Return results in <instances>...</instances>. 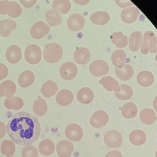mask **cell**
Returning a JSON list of instances; mask_svg holds the SVG:
<instances>
[{"instance_id": "d6986e66", "label": "cell", "mask_w": 157, "mask_h": 157, "mask_svg": "<svg viewBox=\"0 0 157 157\" xmlns=\"http://www.w3.org/2000/svg\"><path fill=\"white\" fill-rule=\"evenodd\" d=\"M103 87L109 91H113L120 92L121 88L118 82L110 76H106L102 78L99 82Z\"/></svg>"}, {"instance_id": "e0dca14e", "label": "cell", "mask_w": 157, "mask_h": 157, "mask_svg": "<svg viewBox=\"0 0 157 157\" xmlns=\"http://www.w3.org/2000/svg\"><path fill=\"white\" fill-rule=\"evenodd\" d=\"M129 48L132 52L139 51L142 45L143 35L139 31H136L132 33L129 36Z\"/></svg>"}, {"instance_id": "ffe728a7", "label": "cell", "mask_w": 157, "mask_h": 157, "mask_svg": "<svg viewBox=\"0 0 157 157\" xmlns=\"http://www.w3.org/2000/svg\"><path fill=\"white\" fill-rule=\"evenodd\" d=\"M52 12L55 13L65 14L68 12L71 7L68 0H55L52 4Z\"/></svg>"}, {"instance_id": "ba28073f", "label": "cell", "mask_w": 157, "mask_h": 157, "mask_svg": "<svg viewBox=\"0 0 157 157\" xmlns=\"http://www.w3.org/2000/svg\"><path fill=\"white\" fill-rule=\"evenodd\" d=\"M156 43V37L154 33L151 31L146 32L144 34L143 43L140 49L141 53L143 55L148 54Z\"/></svg>"}, {"instance_id": "d590c367", "label": "cell", "mask_w": 157, "mask_h": 157, "mask_svg": "<svg viewBox=\"0 0 157 157\" xmlns=\"http://www.w3.org/2000/svg\"><path fill=\"white\" fill-rule=\"evenodd\" d=\"M16 150L15 144L12 141L6 139L2 143L0 148L1 153L6 157H13Z\"/></svg>"}, {"instance_id": "7c38bea8", "label": "cell", "mask_w": 157, "mask_h": 157, "mask_svg": "<svg viewBox=\"0 0 157 157\" xmlns=\"http://www.w3.org/2000/svg\"><path fill=\"white\" fill-rule=\"evenodd\" d=\"M85 19L81 14L75 13L71 15L67 21V26L71 30L76 32L82 29L85 24Z\"/></svg>"}, {"instance_id": "603a6c76", "label": "cell", "mask_w": 157, "mask_h": 157, "mask_svg": "<svg viewBox=\"0 0 157 157\" xmlns=\"http://www.w3.org/2000/svg\"><path fill=\"white\" fill-rule=\"evenodd\" d=\"M126 54L121 49L116 50L112 54L111 59L113 64L116 68L120 69L123 67L125 64Z\"/></svg>"}, {"instance_id": "52a82bcc", "label": "cell", "mask_w": 157, "mask_h": 157, "mask_svg": "<svg viewBox=\"0 0 157 157\" xmlns=\"http://www.w3.org/2000/svg\"><path fill=\"white\" fill-rule=\"evenodd\" d=\"M65 134L69 140L74 142L81 140L84 135L82 127L76 124H71L67 126L65 129Z\"/></svg>"}, {"instance_id": "b9f144b4", "label": "cell", "mask_w": 157, "mask_h": 157, "mask_svg": "<svg viewBox=\"0 0 157 157\" xmlns=\"http://www.w3.org/2000/svg\"><path fill=\"white\" fill-rule=\"evenodd\" d=\"M115 1L118 6L122 8L134 5L133 3L129 0H116Z\"/></svg>"}, {"instance_id": "1f68e13d", "label": "cell", "mask_w": 157, "mask_h": 157, "mask_svg": "<svg viewBox=\"0 0 157 157\" xmlns=\"http://www.w3.org/2000/svg\"><path fill=\"white\" fill-rule=\"evenodd\" d=\"M110 16L106 12L101 11L94 13L90 17V21L93 23L98 25L106 24L109 21Z\"/></svg>"}, {"instance_id": "5b68a950", "label": "cell", "mask_w": 157, "mask_h": 157, "mask_svg": "<svg viewBox=\"0 0 157 157\" xmlns=\"http://www.w3.org/2000/svg\"><path fill=\"white\" fill-rule=\"evenodd\" d=\"M89 70L93 75L99 77L107 74L109 72V67L108 63L105 61L97 60L90 64Z\"/></svg>"}, {"instance_id": "ee69618b", "label": "cell", "mask_w": 157, "mask_h": 157, "mask_svg": "<svg viewBox=\"0 0 157 157\" xmlns=\"http://www.w3.org/2000/svg\"><path fill=\"white\" fill-rule=\"evenodd\" d=\"M105 157H123L121 153L117 150H113L108 152Z\"/></svg>"}, {"instance_id": "4316f807", "label": "cell", "mask_w": 157, "mask_h": 157, "mask_svg": "<svg viewBox=\"0 0 157 157\" xmlns=\"http://www.w3.org/2000/svg\"><path fill=\"white\" fill-rule=\"evenodd\" d=\"M35 78V75L33 72L29 70L25 71L20 75L18 79V84L21 87H28L33 83Z\"/></svg>"}, {"instance_id": "d6a6232c", "label": "cell", "mask_w": 157, "mask_h": 157, "mask_svg": "<svg viewBox=\"0 0 157 157\" xmlns=\"http://www.w3.org/2000/svg\"><path fill=\"white\" fill-rule=\"evenodd\" d=\"M123 116L127 119H130L136 117L138 112L136 105L134 103L129 102L125 104L121 109Z\"/></svg>"}, {"instance_id": "ab89813d", "label": "cell", "mask_w": 157, "mask_h": 157, "mask_svg": "<svg viewBox=\"0 0 157 157\" xmlns=\"http://www.w3.org/2000/svg\"><path fill=\"white\" fill-rule=\"evenodd\" d=\"M39 153L37 148L33 145H26L21 151L22 157H38Z\"/></svg>"}, {"instance_id": "cb8c5ba5", "label": "cell", "mask_w": 157, "mask_h": 157, "mask_svg": "<svg viewBox=\"0 0 157 157\" xmlns=\"http://www.w3.org/2000/svg\"><path fill=\"white\" fill-rule=\"evenodd\" d=\"M5 107L9 110H18L21 109L24 105V102L20 97L11 96L7 97L4 101Z\"/></svg>"}, {"instance_id": "4fadbf2b", "label": "cell", "mask_w": 157, "mask_h": 157, "mask_svg": "<svg viewBox=\"0 0 157 157\" xmlns=\"http://www.w3.org/2000/svg\"><path fill=\"white\" fill-rule=\"evenodd\" d=\"M140 13L139 10L133 6L123 9L121 12V20L124 23H131L136 20Z\"/></svg>"}, {"instance_id": "6da1fadb", "label": "cell", "mask_w": 157, "mask_h": 157, "mask_svg": "<svg viewBox=\"0 0 157 157\" xmlns=\"http://www.w3.org/2000/svg\"><path fill=\"white\" fill-rule=\"evenodd\" d=\"M7 134L13 141L21 145L35 142L40 137L41 128L39 120L33 114L20 112L14 115L6 126Z\"/></svg>"}, {"instance_id": "7bdbcfd3", "label": "cell", "mask_w": 157, "mask_h": 157, "mask_svg": "<svg viewBox=\"0 0 157 157\" xmlns=\"http://www.w3.org/2000/svg\"><path fill=\"white\" fill-rule=\"evenodd\" d=\"M19 1L23 6L26 8H31L36 3V0H20Z\"/></svg>"}, {"instance_id": "8992f818", "label": "cell", "mask_w": 157, "mask_h": 157, "mask_svg": "<svg viewBox=\"0 0 157 157\" xmlns=\"http://www.w3.org/2000/svg\"><path fill=\"white\" fill-rule=\"evenodd\" d=\"M78 69L74 63L67 62L63 63L60 67L59 73L61 77L65 80H71L77 75Z\"/></svg>"}, {"instance_id": "f6af8a7d", "label": "cell", "mask_w": 157, "mask_h": 157, "mask_svg": "<svg viewBox=\"0 0 157 157\" xmlns=\"http://www.w3.org/2000/svg\"><path fill=\"white\" fill-rule=\"evenodd\" d=\"M6 125L0 121V138L3 137L6 133Z\"/></svg>"}, {"instance_id": "9a60e30c", "label": "cell", "mask_w": 157, "mask_h": 157, "mask_svg": "<svg viewBox=\"0 0 157 157\" xmlns=\"http://www.w3.org/2000/svg\"><path fill=\"white\" fill-rule=\"evenodd\" d=\"M74 96L71 91L67 89L59 91L56 98L57 103L59 105L65 106L69 105L73 101Z\"/></svg>"}, {"instance_id": "8d00e7d4", "label": "cell", "mask_w": 157, "mask_h": 157, "mask_svg": "<svg viewBox=\"0 0 157 157\" xmlns=\"http://www.w3.org/2000/svg\"><path fill=\"white\" fill-rule=\"evenodd\" d=\"M120 92H114L115 95L117 98L121 100H126L131 98L133 95L132 88L127 84H123L120 85Z\"/></svg>"}, {"instance_id": "d4e9b609", "label": "cell", "mask_w": 157, "mask_h": 157, "mask_svg": "<svg viewBox=\"0 0 157 157\" xmlns=\"http://www.w3.org/2000/svg\"><path fill=\"white\" fill-rule=\"evenodd\" d=\"M147 139L145 133L140 129L134 130L132 132L129 136L130 143L135 146H140L145 143Z\"/></svg>"}, {"instance_id": "74e56055", "label": "cell", "mask_w": 157, "mask_h": 157, "mask_svg": "<svg viewBox=\"0 0 157 157\" xmlns=\"http://www.w3.org/2000/svg\"><path fill=\"white\" fill-rule=\"evenodd\" d=\"M45 17L47 22L52 26L58 25L62 21L61 15L53 13L52 9L48 10L46 12Z\"/></svg>"}, {"instance_id": "e575fe53", "label": "cell", "mask_w": 157, "mask_h": 157, "mask_svg": "<svg viewBox=\"0 0 157 157\" xmlns=\"http://www.w3.org/2000/svg\"><path fill=\"white\" fill-rule=\"evenodd\" d=\"M6 13L12 18L19 17L22 12V8L17 2H9L5 7Z\"/></svg>"}, {"instance_id": "44dd1931", "label": "cell", "mask_w": 157, "mask_h": 157, "mask_svg": "<svg viewBox=\"0 0 157 157\" xmlns=\"http://www.w3.org/2000/svg\"><path fill=\"white\" fill-rule=\"evenodd\" d=\"M138 83L141 86L147 87L151 85L154 82L155 77L151 72L144 71L140 72L136 77Z\"/></svg>"}, {"instance_id": "f1b7e54d", "label": "cell", "mask_w": 157, "mask_h": 157, "mask_svg": "<svg viewBox=\"0 0 157 157\" xmlns=\"http://www.w3.org/2000/svg\"><path fill=\"white\" fill-rule=\"evenodd\" d=\"M17 23L11 19H4L0 21V34L3 37H7L11 31L16 29Z\"/></svg>"}, {"instance_id": "f35d334b", "label": "cell", "mask_w": 157, "mask_h": 157, "mask_svg": "<svg viewBox=\"0 0 157 157\" xmlns=\"http://www.w3.org/2000/svg\"><path fill=\"white\" fill-rule=\"evenodd\" d=\"M4 87L5 93L4 96L9 97L13 96L17 90L15 84L12 81L6 80L1 83Z\"/></svg>"}, {"instance_id": "9c48e42d", "label": "cell", "mask_w": 157, "mask_h": 157, "mask_svg": "<svg viewBox=\"0 0 157 157\" xmlns=\"http://www.w3.org/2000/svg\"><path fill=\"white\" fill-rule=\"evenodd\" d=\"M109 121V117L107 113L102 110L95 112L90 120V123L93 127L99 128L105 126Z\"/></svg>"}, {"instance_id": "83f0119b", "label": "cell", "mask_w": 157, "mask_h": 157, "mask_svg": "<svg viewBox=\"0 0 157 157\" xmlns=\"http://www.w3.org/2000/svg\"><path fill=\"white\" fill-rule=\"evenodd\" d=\"M115 71L117 76L122 81H127L131 78L134 74L133 67L130 65L126 64L124 66L120 69L115 68Z\"/></svg>"}, {"instance_id": "7dc6e473", "label": "cell", "mask_w": 157, "mask_h": 157, "mask_svg": "<svg viewBox=\"0 0 157 157\" xmlns=\"http://www.w3.org/2000/svg\"><path fill=\"white\" fill-rule=\"evenodd\" d=\"M5 93V89L3 86L0 84V98L4 96Z\"/></svg>"}, {"instance_id": "f546056e", "label": "cell", "mask_w": 157, "mask_h": 157, "mask_svg": "<svg viewBox=\"0 0 157 157\" xmlns=\"http://www.w3.org/2000/svg\"><path fill=\"white\" fill-rule=\"evenodd\" d=\"M33 110L34 113L37 116H43L48 110V107L46 101L42 98L40 96L33 103Z\"/></svg>"}, {"instance_id": "bcb514c9", "label": "cell", "mask_w": 157, "mask_h": 157, "mask_svg": "<svg viewBox=\"0 0 157 157\" xmlns=\"http://www.w3.org/2000/svg\"><path fill=\"white\" fill-rule=\"evenodd\" d=\"M10 2L8 0L0 1V14L5 15L6 14L5 10L6 5Z\"/></svg>"}, {"instance_id": "ac0fdd59", "label": "cell", "mask_w": 157, "mask_h": 157, "mask_svg": "<svg viewBox=\"0 0 157 157\" xmlns=\"http://www.w3.org/2000/svg\"><path fill=\"white\" fill-rule=\"evenodd\" d=\"M94 98V93L90 88L84 87L80 89L77 94L78 100L84 104H88L91 103Z\"/></svg>"}, {"instance_id": "60d3db41", "label": "cell", "mask_w": 157, "mask_h": 157, "mask_svg": "<svg viewBox=\"0 0 157 157\" xmlns=\"http://www.w3.org/2000/svg\"><path fill=\"white\" fill-rule=\"evenodd\" d=\"M9 70L5 64L0 63V80L5 78L8 76Z\"/></svg>"}, {"instance_id": "3957f363", "label": "cell", "mask_w": 157, "mask_h": 157, "mask_svg": "<svg viewBox=\"0 0 157 157\" xmlns=\"http://www.w3.org/2000/svg\"><path fill=\"white\" fill-rule=\"evenodd\" d=\"M25 58L30 64L35 65L39 63L42 59V51L40 47L35 44L28 46L25 50Z\"/></svg>"}, {"instance_id": "2e32d148", "label": "cell", "mask_w": 157, "mask_h": 157, "mask_svg": "<svg viewBox=\"0 0 157 157\" xmlns=\"http://www.w3.org/2000/svg\"><path fill=\"white\" fill-rule=\"evenodd\" d=\"M73 56L76 63L83 65L89 62L91 57V54L87 48L80 47L78 48L75 51Z\"/></svg>"}, {"instance_id": "30bf717a", "label": "cell", "mask_w": 157, "mask_h": 157, "mask_svg": "<svg viewBox=\"0 0 157 157\" xmlns=\"http://www.w3.org/2000/svg\"><path fill=\"white\" fill-rule=\"evenodd\" d=\"M50 30L49 26L43 21H40L35 23L30 30L32 37L36 39L43 38Z\"/></svg>"}, {"instance_id": "484cf974", "label": "cell", "mask_w": 157, "mask_h": 157, "mask_svg": "<svg viewBox=\"0 0 157 157\" xmlns=\"http://www.w3.org/2000/svg\"><path fill=\"white\" fill-rule=\"evenodd\" d=\"M58 89L55 82L52 80H48L43 83L40 91L44 96L49 98L55 95Z\"/></svg>"}, {"instance_id": "4dcf8cb0", "label": "cell", "mask_w": 157, "mask_h": 157, "mask_svg": "<svg viewBox=\"0 0 157 157\" xmlns=\"http://www.w3.org/2000/svg\"><path fill=\"white\" fill-rule=\"evenodd\" d=\"M140 117L141 121L147 125L154 124L156 119V113L154 111L148 108H145L140 111Z\"/></svg>"}, {"instance_id": "8fae6325", "label": "cell", "mask_w": 157, "mask_h": 157, "mask_svg": "<svg viewBox=\"0 0 157 157\" xmlns=\"http://www.w3.org/2000/svg\"><path fill=\"white\" fill-rule=\"evenodd\" d=\"M74 149L73 143L67 140L60 141L56 147V152L59 157H71Z\"/></svg>"}, {"instance_id": "836d02e7", "label": "cell", "mask_w": 157, "mask_h": 157, "mask_svg": "<svg viewBox=\"0 0 157 157\" xmlns=\"http://www.w3.org/2000/svg\"><path fill=\"white\" fill-rule=\"evenodd\" d=\"M112 43L118 48H123L127 46L128 37L121 32L114 33L110 36Z\"/></svg>"}, {"instance_id": "5bb4252c", "label": "cell", "mask_w": 157, "mask_h": 157, "mask_svg": "<svg viewBox=\"0 0 157 157\" xmlns=\"http://www.w3.org/2000/svg\"><path fill=\"white\" fill-rule=\"evenodd\" d=\"M22 51L21 48L16 45L10 46L7 49L6 56L7 60L12 64L18 63L21 59Z\"/></svg>"}, {"instance_id": "7a4b0ae2", "label": "cell", "mask_w": 157, "mask_h": 157, "mask_svg": "<svg viewBox=\"0 0 157 157\" xmlns=\"http://www.w3.org/2000/svg\"><path fill=\"white\" fill-rule=\"evenodd\" d=\"M63 50L62 47L56 43H51L47 44L43 52L45 60L50 63L57 62L62 57Z\"/></svg>"}, {"instance_id": "277c9868", "label": "cell", "mask_w": 157, "mask_h": 157, "mask_svg": "<svg viewBox=\"0 0 157 157\" xmlns=\"http://www.w3.org/2000/svg\"><path fill=\"white\" fill-rule=\"evenodd\" d=\"M104 141L108 147L111 148H117L121 145L123 138L119 132L112 130L105 132L104 136Z\"/></svg>"}, {"instance_id": "7402d4cb", "label": "cell", "mask_w": 157, "mask_h": 157, "mask_svg": "<svg viewBox=\"0 0 157 157\" xmlns=\"http://www.w3.org/2000/svg\"><path fill=\"white\" fill-rule=\"evenodd\" d=\"M55 145L50 139H45L41 141L39 144L38 149L43 155L49 156L52 155L55 151Z\"/></svg>"}]
</instances>
